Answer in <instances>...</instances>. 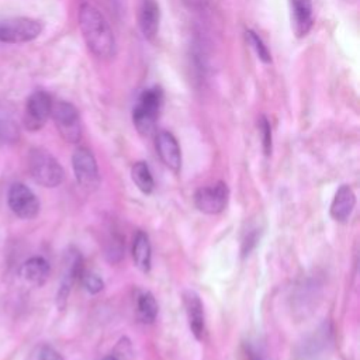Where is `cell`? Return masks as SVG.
<instances>
[{"label":"cell","mask_w":360,"mask_h":360,"mask_svg":"<svg viewBox=\"0 0 360 360\" xmlns=\"http://www.w3.org/2000/svg\"><path fill=\"white\" fill-rule=\"evenodd\" d=\"M79 27L93 55L101 59H108L115 55L117 45L114 32L98 8L83 3L79 8Z\"/></svg>","instance_id":"obj_1"},{"label":"cell","mask_w":360,"mask_h":360,"mask_svg":"<svg viewBox=\"0 0 360 360\" xmlns=\"http://www.w3.org/2000/svg\"><path fill=\"white\" fill-rule=\"evenodd\" d=\"M163 103V91L159 86L143 90L132 110V121L136 131L149 135L155 129L156 120Z\"/></svg>","instance_id":"obj_2"},{"label":"cell","mask_w":360,"mask_h":360,"mask_svg":"<svg viewBox=\"0 0 360 360\" xmlns=\"http://www.w3.org/2000/svg\"><path fill=\"white\" fill-rule=\"evenodd\" d=\"M28 170L31 177L44 187H58L63 179L65 172L60 163L45 149L34 148L28 155Z\"/></svg>","instance_id":"obj_3"},{"label":"cell","mask_w":360,"mask_h":360,"mask_svg":"<svg viewBox=\"0 0 360 360\" xmlns=\"http://www.w3.org/2000/svg\"><path fill=\"white\" fill-rule=\"evenodd\" d=\"M51 117L60 134V136L70 143H76L82 138V124L77 108L65 100L52 103Z\"/></svg>","instance_id":"obj_4"},{"label":"cell","mask_w":360,"mask_h":360,"mask_svg":"<svg viewBox=\"0 0 360 360\" xmlns=\"http://www.w3.org/2000/svg\"><path fill=\"white\" fill-rule=\"evenodd\" d=\"M42 22L28 17H14L0 21V42L22 44L39 37Z\"/></svg>","instance_id":"obj_5"},{"label":"cell","mask_w":360,"mask_h":360,"mask_svg":"<svg viewBox=\"0 0 360 360\" xmlns=\"http://www.w3.org/2000/svg\"><path fill=\"white\" fill-rule=\"evenodd\" d=\"M72 167L80 187L91 191L100 184V173L93 152L84 146L77 148L72 155Z\"/></svg>","instance_id":"obj_6"},{"label":"cell","mask_w":360,"mask_h":360,"mask_svg":"<svg viewBox=\"0 0 360 360\" xmlns=\"http://www.w3.org/2000/svg\"><path fill=\"white\" fill-rule=\"evenodd\" d=\"M228 198L229 190L224 181H217L214 184L200 187L193 195L195 208L208 215L222 212L228 204Z\"/></svg>","instance_id":"obj_7"},{"label":"cell","mask_w":360,"mask_h":360,"mask_svg":"<svg viewBox=\"0 0 360 360\" xmlns=\"http://www.w3.org/2000/svg\"><path fill=\"white\" fill-rule=\"evenodd\" d=\"M83 257L80 252L75 248H70L63 257V270L60 276V283L56 294V304L60 309L65 308L68 302V297L70 294V288L75 284L77 278H80V274L83 273Z\"/></svg>","instance_id":"obj_8"},{"label":"cell","mask_w":360,"mask_h":360,"mask_svg":"<svg viewBox=\"0 0 360 360\" xmlns=\"http://www.w3.org/2000/svg\"><path fill=\"white\" fill-rule=\"evenodd\" d=\"M52 98L44 90L34 91L25 104L24 114V125L30 131H38L44 127L46 120L51 117L52 110Z\"/></svg>","instance_id":"obj_9"},{"label":"cell","mask_w":360,"mask_h":360,"mask_svg":"<svg viewBox=\"0 0 360 360\" xmlns=\"http://www.w3.org/2000/svg\"><path fill=\"white\" fill-rule=\"evenodd\" d=\"M7 200L11 211L22 219H31L39 212V201L37 195L22 183L11 184Z\"/></svg>","instance_id":"obj_10"},{"label":"cell","mask_w":360,"mask_h":360,"mask_svg":"<svg viewBox=\"0 0 360 360\" xmlns=\"http://www.w3.org/2000/svg\"><path fill=\"white\" fill-rule=\"evenodd\" d=\"M156 152L160 160L167 169L174 173H179L181 167V152L177 139L169 131H160L156 135Z\"/></svg>","instance_id":"obj_11"},{"label":"cell","mask_w":360,"mask_h":360,"mask_svg":"<svg viewBox=\"0 0 360 360\" xmlns=\"http://www.w3.org/2000/svg\"><path fill=\"white\" fill-rule=\"evenodd\" d=\"M183 304L186 308L190 330L195 339L201 340L205 332V318L201 298L195 291L187 290L183 292Z\"/></svg>","instance_id":"obj_12"},{"label":"cell","mask_w":360,"mask_h":360,"mask_svg":"<svg viewBox=\"0 0 360 360\" xmlns=\"http://www.w3.org/2000/svg\"><path fill=\"white\" fill-rule=\"evenodd\" d=\"M138 27L146 39L156 37L160 22V8L156 0H141L136 11Z\"/></svg>","instance_id":"obj_13"},{"label":"cell","mask_w":360,"mask_h":360,"mask_svg":"<svg viewBox=\"0 0 360 360\" xmlns=\"http://www.w3.org/2000/svg\"><path fill=\"white\" fill-rule=\"evenodd\" d=\"M291 10V27L295 37H305L314 24L312 0H288Z\"/></svg>","instance_id":"obj_14"},{"label":"cell","mask_w":360,"mask_h":360,"mask_svg":"<svg viewBox=\"0 0 360 360\" xmlns=\"http://www.w3.org/2000/svg\"><path fill=\"white\" fill-rule=\"evenodd\" d=\"M356 205V194L353 188L347 184H342L332 200L330 217L338 222H346L352 215Z\"/></svg>","instance_id":"obj_15"},{"label":"cell","mask_w":360,"mask_h":360,"mask_svg":"<svg viewBox=\"0 0 360 360\" xmlns=\"http://www.w3.org/2000/svg\"><path fill=\"white\" fill-rule=\"evenodd\" d=\"M49 273H51V266L48 260L41 256L30 257L22 263L20 269V276L25 281L34 285H42L48 280Z\"/></svg>","instance_id":"obj_16"},{"label":"cell","mask_w":360,"mask_h":360,"mask_svg":"<svg viewBox=\"0 0 360 360\" xmlns=\"http://www.w3.org/2000/svg\"><path fill=\"white\" fill-rule=\"evenodd\" d=\"M132 259L135 266L142 271L148 273L152 264V248L149 236L143 231H138L132 240Z\"/></svg>","instance_id":"obj_17"},{"label":"cell","mask_w":360,"mask_h":360,"mask_svg":"<svg viewBox=\"0 0 360 360\" xmlns=\"http://www.w3.org/2000/svg\"><path fill=\"white\" fill-rule=\"evenodd\" d=\"M18 138L20 129L13 112L6 105L0 104V141L14 143Z\"/></svg>","instance_id":"obj_18"},{"label":"cell","mask_w":360,"mask_h":360,"mask_svg":"<svg viewBox=\"0 0 360 360\" xmlns=\"http://www.w3.org/2000/svg\"><path fill=\"white\" fill-rule=\"evenodd\" d=\"M131 177L132 181L135 183V186L143 193V194H150L155 188V180L153 176L150 173L149 166L146 165V162H136L134 163L132 169H131Z\"/></svg>","instance_id":"obj_19"},{"label":"cell","mask_w":360,"mask_h":360,"mask_svg":"<svg viewBox=\"0 0 360 360\" xmlns=\"http://www.w3.org/2000/svg\"><path fill=\"white\" fill-rule=\"evenodd\" d=\"M136 311L138 316L143 323H152L158 316V302L152 292L145 291L136 300Z\"/></svg>","instance_id":"obj_20"},{"label":"cell","mask_w":360,"mask_h":360,"mask_svg":"<svg viewBox=\"0 0 360 360\" xmlns=\"http://www.w3.org/2000/svg\"><path fill=\"white\" fill-rule=\"evenodd\" d=\"M246 39L248 42L250 44V46L255 49L257 58L264 62V63H270L271 62V56H270V52L267 49V46L264 45V42L262 41V38L252 30H248L246 31Z\"/></svg>","instance_id":"obj_21"},{"label":"cell","mask_w":360,"mask_h":360,"mask_svg":"<svg viewBox=\"0 0 360 360\" xmlns=\"http://www.w3.org/2000/svg\"><path fill=\"white\" fill-rule=\"evenodd\" d=\"M124 249H125V245H124V240L120 235H112L108 238V242L105 243V257L110 260V262H120L122 255H124Z\"/></svg>","instance_id":"obj_22"},{"label":"cell","mask_w":360,"mask_h":360,"mask_svg":"<svg viewBox=\"0 0 360 360\" xmlns=\"http://www.w3.org/2000/svg\"><path fill=\"white\" fill-rule=\"evenodd\" d=\"M257 127H259V134H260V139H262V148L266 156L271 155V148H273V141H271V127L269 120L262 115L257 121Z\"/></svg>","instance_id":"obj_23"},{"label":"cell","mask_w":360,"mask_h":360,"mask_svg":"<svg viewBox=\"0 0 360 360\" xmlns=\"http://www.w3.org/2000/svg\"><path fill=\"white\" fill-rule=\"evenodd\" d=\"M80 283L84 287V290L90 294H98L104 288V281L101 277L93 271H84L80 274Z\"/></svg>","instance_id":"obj_24"},{"label":"cell","mask_w":360,"mask_h":360,"mask_svg":"<svg viewBox=\"0 0 360 360\" xmlns=\"http://www.w3.org/2000/svg\"><path fill=\"white\" fill-rule=\"evenodd\" d=\"M256 243H257V232L252 231L246 235V238L242 242V255L243 256L249 255L252 252V249L256 246Z\"/></svg>","instance_id":"obj_25"},{"label":"cell","mask_w":360,"mask_h":360,"mask_svg":"<svg viewBox=\"0 0 360 360\" xmlns=\"http://www.w3.org/2000/svg\"><path fill=\"white\" fill-rule=\"evenodd\" d=\"M243 349H245L246 360H263L262 352H260L255 345H252L250 342L245 343V345H243Z\"/></svg>","instance_id":"obj_26"},{"label":"cell","mask_w":360,"mask_h":360,"mask_svg":"<svg viewBox=\"0 0 360 360\" xmlns=\"http://www.w3.org/2000/svg\"><path fill=\"white\" fill-rule=\"evenodd\" d=\"M38 360H63V359L53 347L44 346L39 352V359Z\"/></svg>","instance_id":"obj_27"},{"label":"cell","mask_w":360,"mask_h":360,"mask_svg":"<svg viewBox=\"0 0 360 360\" xmlns=\"http://www.w3.org/2000/svg\"><path fill=\"white\" fill-rule=\"evenodd\" d=\"M191 7H202L205 0H186Z\"/></svg>","instance_id":"obj_28"},{"label":"cell","mask_w":360,"mask_h":360,"mask_svg":"<svg viewBox=\"0 0 360 360\" xmlns=\"http://www.w3.org/2000/svg\"><path fill=\"white\" fill-rule=\"evenodd\" d=\"M103 360H121L115 353H111V354H108V356H105Z\"/></svg>","instance_id":"obj_29"}]
</instances>
